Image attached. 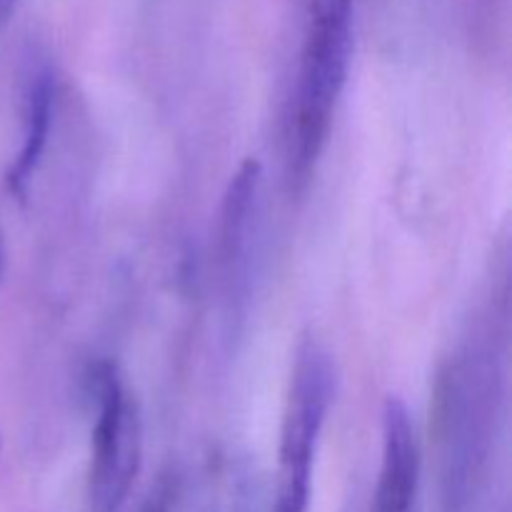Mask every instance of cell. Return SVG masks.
I'll return each mask as SVG.
<instances>
[{"instance_id":"6da1fadb","label":"cell","mask_w":512,"mask_h":512,"mask_svg":"<svg viewBox=\"0 0 512 512\" xmlns=\"http://www.w3.org/2000/svg\"><path fill=\"white\" fill-rule=\"evenodd\" d=\"M353 0H313L300 55L293 113V155L298 175H308L328 143L335 105L345 88L353 45Z\"/></svg>"},{"instance_id":"277c9868","label":"cell","mask_w":512,"mask_h":512,"mask_svg":"<svg viewBox=\"0 0 512 512\" xmlns=\"http://www.w3.org/2000/svg\"><path fill=\"white\" fill-rule=\"evenodd\" d=\"M420 458L410 413L390 395L383 405V453L370 512H413L418 498Z\"/></svg>"},{"instance_id":"5b68a950","label":"cell","mask_w":512,"mask_h":512,"mask_svg":"<svg viewBox=\"0 0 512 512\" xmlns=\"http://www.w3.org/2000/svg\"><path fill=\"white\" fill-rule=\"evenodd\" d=\"M55 105V78L48 68H40L30 75L28 90H25L23 105V140L15 155L13 165L8 170V188L10 193L25 195L30 178L38 170L40 155L48 145L50 120H53Z\"/></svg>"},{"instance_id":"ba28073f","label":"cell","mask_w":512,"mask_h":512,"mask_svg":"<svg viewBox=\"0 0 512 512\" xmlns=\"http://www.w3.org/2000/svg\"><path fill=\"white\" fill-rule=\"evenodd\" d=\"M8 5H10V0H0V23H3L5 13H8Z\"/></svg>"},{"instance_id":"8992f818","label":"cell","mask_w":512,"mask_h":512,"mask_svg":"<svg viewBox=\"0 0 512 512\" xmlns=\"http://www.w3.org/2000/svg\"><path fill=\"white\" fill-rule=\"evenodd\" d=\"M258 178L260 165L255 160H248L235 173L228 195H225L223 218H220V253L225 260H235L243 248L250 223V208H253L255 190H258Z\"/></svg>"},{"instance_id":"3957f363","label":"cell","mask_w":512,"mask_h":512,"mask_svg":"<svg viewBox=\"0 0 512 512\" xmlns=\"http://www.w3.org/2000/svg\"><path fill=\"white\" fill-rule=\"evenodd\" d=\"M95 425L88 495L93 512H118L140 470L143 425L138 400L113 363L95 370Z\"/></svg>"},{"instance_id":"52a82bcc","label":"cell","mask_w":512,"mask_h":512,"mask_svg":"<svg viewBox=\"0 0 512 512\" xmlns=\"http://www.w3.org/2000/svg\"><path fill=\"white\" fill-rule=\"evenodd\" d=\"M5 265H8V250H5L3 233H0V280H3V275H5Z\"/></svg>"},{"instance_id":"7a4b0ae2","label":"cell","mask_w":512,"mask_h":512,"mask_svg":"<svg viewBox=\"0 0 512 512\" xmlns=\"http://www.w3.org/2000/svg\"><path fill=\"white\" fill-rule=\"evenodd\" d=\"M335 398V365L308 343L295 360L280 433V473L273 512H308L315 450Z\"/></svg>"}]
</instances>
